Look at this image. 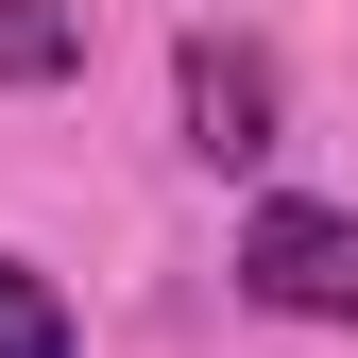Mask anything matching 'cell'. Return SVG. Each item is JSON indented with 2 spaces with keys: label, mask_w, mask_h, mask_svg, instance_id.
I'll return each instance as SVG.
<instances>
[{
  "label": "cell",
  "mask_w": 358,
  "mask_h": 358,
  "mask_svg": "<svg viewBox=\"0 0 358 358\" xmlns=\"http://www.w3.org/2000/svg\"><path fill=\"white\" fill-rule=\"evenodd\" d=\"M85 69V17L69 0H0V85H69Z\"/></svg>",
  "instance_id": "3"
},
{
  "label": "cell",
  "mask_w": 358,
  "mask_h": 358,
  "mask_svg": "<svg viewBox=\"0 0 358 358\" xmlns=\"http://www.w3.org/2000/svg\"><path fill=\"white\" fill-rule=\"evenodd\" d=\"M171 103H188V154L205 171H256V154H273V52H256V34H188Z\"/></svg>",
  "instance_id": "2"
},
{
  "label": "cell",
  "mask_w": 358,
  "mask_h": 358,
  "mask_svg": "<svg viewBox=\"0 0 358 358\" xmlns=\"http://www.w3.org/2000/svg\"><path fill=\"white\" fill-rule=\"evenodd\" d=\"M239 290L273 324H358V205H256L239 222Z\"/></svg>",
  "instance_id": "1"
},
{
  "label": "cell",
  "mask_w": 358,
  "mask_h": 358,
  "mask_svg": "<svg viewBox=\"0 0 358 358\" xmlns=\"http://www.w3.org/2000/svg\"><path fill=\"white\" fill-rule=\"evenodd\" d=\"M0 358H69V290L34 256H0Z\"/></svg>",
  "instance_id": "4"
}]
</instances>
